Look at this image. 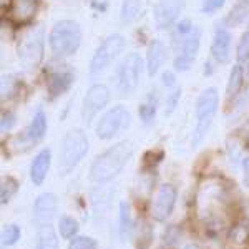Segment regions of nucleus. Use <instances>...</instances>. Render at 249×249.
I'll return each mask as SVG.
<instances>
[{
    "instance_id": "nucleus-1",
    "label": "nucleus",
    "mask_w": 249,
    "mask_h": 249,
    "mask_svg": "<svg viewBox=\"0 0 249 249\" xmlns=\"http://www.w3.org/2000/svg\"><path fill=\"white\" fill-rule=\"evenodd\" d=\"M131 155H133V146L130 142L116 143L95 160L90 168V178L98 183L110 181L123 170Z\"/></svg>"
},
{
    "instance_id": "nucleus-2",
    "label": "nucleus",
    "mask_w": 249,
    "mask_h": 249,
    "mask_svg": "<svg viewBox=\"0 0 249 249\" xmlns=\"http://www.w3.org/2000/svg\"><path fill=\"white\" fill-rule=\"evenodd\" d=\"M82 42V30L73 20H62L55 23L50 32L48 43L55 57H68L78 50Z\"/></svg>"
},
{
    "instance_id": "nucleus-3",
    "label": "nucleus",
    "mask_w": 249,
    "mask_h": 249,
    "mask_svg": "<svg viewBox=\"0 0 249 249\" xmlns=\"http://www.w3.org/2000/svg\"><path fill=\"white\" fill-rule=\"evenodd\" d=\"M219 105V96L216 88H208L199 95L198 102H196V123L195 133H193V146L199 144L203 142V138L206 136L208 130H210L213 118H214L216 111H218Z\"/></svg>"
},
{
    "instance_id": "nucleus-4",
    "label": "nucleus",
    "mask_w": 249,
    "mask_h": 249,
    "mask_svg": "<svg viewBox=\"0 0 249 249\" xmlns=\"http://www.w3.org/2000/svg\"><path fill=\"white\" fill-rule=\"evenodd\" d=\"M45 32L42 27H34L27 32L18 43V60L27 71L35 70L43 58Z\"/></svg>"
},
{
    "instance_id": "nucleus-5",
    "label": "nucleus",
    "mask_w": 249,
    "mask_h": 249,
    "mask_svg": "<svg viewBox=\"0 0 249 249\" xmlns=\"http://www.w3.org/2000/svg\"><path fill=\"white\" fill-rule=\"evenodd\" d=\"M88 151V140L82 130H70L63 138L60 151V170L68 173L82 161Z\"/></svg>"
},
{
    "instance_id": "nucleus-6",
    "label": "nucleus",
    "mask_w": 249,
    "mask_h": 249,
    "mask_svg": "<svg viewBox=\"0 0 249 249\" xmlns=\"http://www.w3.org/2000/svg\"><path fill=\"white\" fill-rule=\"evenodd\" d=\"M142 58L138 53H130L123 62L120 63L116 70V80H118V91L120 95H130L136 90L140 82V73H142Z\"/></svg>"
},
{
    "instance_id": "nucleus-7",
    "label": "nucleus",
    "mask_w": 249,
    "mask_h": 249,
    "mask_svg": "<svg viewBox=\"0 0 249 249\" xmlns=\"http://www.w3.org/2000/svg\"><path fill=\"white\" fill-rule=\"evenodd\" d=\"M123 48H124V38L122 35L115 34V35H110L108 38H105V42L96 48L93 58H91V62H90L91 75L100 73V71L105 70V68L110 65L120 53H122Z\"/></svg>"
},
{
    "instance_id": "nucleus-8",
    "label": "nucleus",
    "mask_w": 249,
    "mask_h": 249,
    "mask_svg": "<svg viewBox=\"0 0 249 249\" xmlns=\"http://www.w3.org/2000/svg\"><path fill=\"white\" fill-rule=\"evenodd\" d=\"M128 123H130V113L124 107L118 105L102 116V120L96 124V136L102 140H110L120 130L126 128Z\"/></svg>"
},
{
    "instance_id": "nucleus-9",
    "label": "nucleus",
    "mask_w": 249,
    "mask_h": 249,
    "mask_svg": "<svg viewBox=\"0 0 249 249\" xmlns=\"http://www.w3.org/2000/svg\"><path fill=\"white\" fill-rule=\"evenodd\" d=\"M108 100H110V90H108V87L100 85V83L90 87V90L87 91L85 100H83V108H82L83 122L90 124L91 120L96 116V113L108 103Z\"/></svg>"
},
{
    "instance_id": "nucleus-10",
    "label": "nucleus",
    "mask_w": 249,
    "mask_h": 249,
    "mask_svg": "<svg viewBox=\"0 0 249 249\" xmlns=\"http://www.w3.org/2000/svg\"><path fill=\"white\" fill-rule=\"evenodd\" d=\"M199 43H201V29L193 27V30L188 34V38L184 40L183 48L179 55L175 60V68L178 71H186L193 65V62L198 57Z\"/></svg>"
},
{
    "instance_id": "nucleus-11",
    "label": "nucleus",
    "mask_w": 249,
    "mask_h": 249,
    "mask_svg": "<svg viewBox=\"0 0 249 249\" xmlns=\"http://www.w3.org/2000/svg\"><path fill=\"white\" fill-rule=\"evenodd\" d=\"M57 213V196L53 193H43L37 198L34 206V223L38 228L50 226Z\"/></svg>"
},
{
    "instance_id": "nucleus-12",
    "label": "nucleus",
    "mask_w": 249,
    "mask_h": 249,
    "mask_svg": "<svg viewBox=\"0 0 249 249\" xmlns=\"http://www.w3.org/2000/svg\"><path fill=\"white\" fill-rule=\"evenodd\" d=\"M184 9V0H160L155 7V23L158 29H168L173 25Z\"/></svg>"
},
{
    "instance_id": "nucleus-13",
    "label": "nucleus",
    "mask_w": 249,
    "mask_h": 249,
    "mask_svg": "<svg viewBox=\"0 0 249 249\" xmlns=\"http://www.w3.org/2000/svg\"><path fill=\"white\" fill-rule=\"evenodd\" d=\"M176 201V190L171 184H163L153 203V218L156 221H166L171 214Z\"/></svg>"
},
{
    "instance_id": "nucleus-14",
    "label": "nucleus",
    "mask_w": 249,
    "mask_h": 249,
    "mask_svg": "<svg viewBox=\"0 0 249 249\" xmlns=\"http://www.w3.org/2000/svg\"><path fill=\"white\" fill-rule=\"evenodd\" d=\"M38 9V0H10L9 3V18L17 25L29 23L35 17V12Z\"/></svg>"
},
{
    "instance_id": "nucleus-15",
    "label": "nucleus",
    "mask_w": 249,
    "mask_h": 249,
    "mask_svg": "<svg viewBox=\"0 0 249 249\" xmlns=\"http://www.w3.org/2000/svg\"><path fill=\"white\" fill-rule=\"evenodd\" d=\"M73 80H75L73 71L68 70V68L50 71V75H48V78H47V90H48L50 98L53 100L62 93H65L68 88L71 87Z\"/></svg>"
},
{
    "instance_id": "nucleus-16",
    "label": "nucleus",
    "mask_w": 249,
    "mask_h": 249,
    "mask_svg": "<svg viewBox=\"0 0 249 249\" xmlns=\"http://www.w3.org/2000/svg\"><path fill=\"white\" fill-rule=\"evenodd\" d=\"M211 53L218 63H228L231 53V34L226 29L216 30L211 45Z\"/></svg>"
},
{
    "instance_id": "nucleus-17",
    "label": "nucleus",
    "mask_w": 249,
    "mask_h": 249,
    "mask_svg": "<svg viewBox=\"0 0 249 249\" xmlns=\"http://www.w3.org/2000/svg\"><path fill=\"white\" fill-rule=\"evenodd\" d=\"M45 131H47V116L43 113V110H38L37 113H35L34 120H32L30 126L27 128L22 135H18L17 138L25 142L27 146H30V144L37 143L38 140H42Z\"/></svg>"
},
{
    "instance_id": "nucleus-18",
    "label": "nucleus",
    "mask_w": 249,
    "mask_h": 249,
    "mask_svg": "<svg viewBox=\"0 0 249 249\" xmlns=\"http://www.w3.org/2000/svg\"><path fill=\"white\" fill-rule=\"evenodd\" d=\"M50 161H52L50 150H42L35 156L34 163H32V166H30V178L35 186H40V184L45 181L47 173L50 170Z\"/></svg>"
},
{
    "instance_id": "nucleus-19",
    "label": "nucleus",
    "mask_w": 249,
    "mask_h": 249,
    "mask_svg": "<svg viewBox=\"0 0 249 249\" xmlns=\"http://www.w3.org/2000/svg\"><path fill=\"white\" fill-rule=\"evenodd\" d=\"M164 60V47L160 40H153L148 47V55H146V65H148V75L153 77L156 71L160 70Z\"/></svg>"
},
{
    "instance_id": "nucleus-20",
    "label": "nucleus",
    "mask_w": 249,
    "mask_h": 249,
    "mask_svg": "<svg viewBox=\"0 0 249 249\" xmlns=\"http://www.w3.org/2000/svg\"><path fill=\"white\" fill-rule=\"evenodd\" d=\"M140 10H142V0H123L122 14H120V20L123 25L133 23L138 18Z\"/></svg>"
},
{
    "instance_id": "nucleus-21",
    "label": "nucleus",
    "mask_w": 249,
    "mask_h": 249,
    "mask_svg": "<svg viewBox=\"0 0 249 249\" xmlns=\"http://www.w3.org/2000/svg\"><path fill=\"white\" fill-rule=\"evenodd\" d=\"M35 249H58V239H57V234H55L53 228L52 226L40 228L38 241H37Z\"/></svg>"
},
{
    "instance_id": "nucleus-22",
    "label": "nucleus",
    "mask_w": 249,
    "mask_h": 249,
    "mask_svg": "<svg viewBox=\"0 0 249 249\" xmlns=\"http://www.w3.org/2000/svg\"><path fill=\"white\" fill-rule=\"evenodd\" d=\"M244 83V70L241 65H234L230 73V82H228V96L234 98L239 93L241 87Z\"/></svg>"
},
{
    "instance_id": "nucleus-23",
    "label": "nucleus",
    "mask_w": 249,
    "mask_h": 249,
    "mask_svg": "<svg viewBox=\"0 0 249 249\" xmlns=\"http://www.w3.org/2000/svg\"><path fill=\"white\" fill-rule=\"evenodd\" d=\"M248 12H249V0H239V2L232 7L230 17L226 18L228 25L234 27V25H238V23H241L244 18H246Z\"/></svg>"
},
{
    "instance_id": "nucleus-24",
    "label": "nucleus",
    "mask_w": 249,
    "mask_h": 249,
    "mask_svg": "<svg viewBox=\"0 0 249 249\" xmlns=\"http://www.w3.org/2000/svg\"><path fill=\"white\" fill-rule=\"evenodd\" d=\"M133 230V218H131L130 213V204L126 201L120 203V231H122V236H128Z\"/></svg>"
},
{
    "instance_id": "nucleus-25",
    "label": "nucleus",
    "mask_w": 249,
    "mask_h": 249,
    "mask_svg": "<svg viewBox=\"0 0 249 249\" xmlns=\"http://www.w3.org/2000/svg\"><path fill=\"white\" fill-rule=\"evenodd\" d=\"M58 230H60V236L63 239H70L78 232V223L73 218H70V216H63V218H60Z\"/></svg>"
},
{
    "instance_id": "nucleus-26",
    "label": "nucleus",
    "mask_w": 249,
    "mask_h": 249,
    "mask_svg": "<svg viewBox=\"0 0 249 249\" xmlns=\"http://www.w3.org/2000/svg\"><path fill=\"white\" fill-rule=\"evenodd\" d=\"M18 190V183L15 178L12 176H7V178L2 179V186H0V198H2V204H7L10 201L12 196L17 193Z\"/></svg>"
},
{
    "instance_id": "nucleus-27",
    "label": "nucleus",
    "mask_w": 249,
    "mask_h": 249,
    "mask_svg": "<svg viewBox=\"0 0 249 249\" xmlns=\"http://www.w3.org/2000/svg\"><path fill=\"white\" fill-rule=\"evenodd\" d=\"M20 239V230L15 224H9V226L3 228L2 231V244L3 246H12Z\"/></svg>"
},
{
    "instance_id": "nucleus-28",
    "label": "nucleus",
    "mask_w": 249,
    "mask_h": 249,
    "mask_svg": "<svg viewBox=\"0 0 249 249\" xmlns=\"http://www.w3.org/2000/svg\"><path fill=\"white\" fill-rule=\"evenodd\" d=\"M68 249H96L95 239L85 238V236H80V238H73L68 244Z\"/></svg>"
},
{
    "instance_id": "nucleus-29",
    "label": "nucleus",
    "mask_w": 249,
    "mask_h": 249,
    "mask_svg": "<svg viewBox=\"0 0 249 249\" xmlns=\"http://www.w3.org/2000/svg\"><path fill=\"white\" fill-rule=\"evenodd\" d=\"M138 113H140V118H142L144 123H150L156 115V103L155 102L153 103H143V105L140 107Z\"/></svg>"
},
{
    "instance_id": "nucleus-30",
    "label": "nucleus",
    "mask_w": 249,
    "mask_h": 249,
    "mask_svg": "<svg viewBox=\"0 0 249 249\" xmlns=\"http://www.w3.org/2000/svg\"><path fill=\"white\" fill-rule=\"evenodd\" d=\"M238 60L239 62H248L249 60V32L241 37L238 45Z\"/></svg>"
},
{
    "instance_id": "nucleus-31",
    "label": "nucleus",
    "mask_w": 249,
    "mask_h": 249,
    "mask_svg": "<svg viewBox=\"0 0 249 249\" xmlns=\"http://www.w3.org/2000/svg\"><path fill=\"white\" fill-rule=\"evenodd\" d=\"M224 3H226V0H204L203 5H201V10L204 14H213V12L219 10Z\"/></svg>"
},
{
    "instance_id": "nucleus-32",
    "label": "nucleus",
    "mask_w": 249,
    "mask_h": 249,
    "mask_svg": "<svg viewBox=\"0 0 249 249\" xmlns=\"http://www.w3.org/2000/svg\"><path fill=\"white\" fill-rule=\"evenodd\" d=\"M14 124H15V115L12 113V111H3L2 122H0V128H2L3 133H5V131H10L12 128H14Z\"/></svg>"
},
{
    "instance_id": "nucleus-33",
    "label": "nucleus",
    "mask_w": 249,
    "mask_h": 249,
    "mask_svg": "<svg viewBox=\"0 0 249 249\" xmlns=\"http://www.w3.org/2000/svg\"><path fill=\"white\" fill-rule=\"evenodd\" d=\"M179 96H181V90H176L173 91V93L166 98V111H164V115H171V111L176 108V103L179 102Z\"/></svg>"
},
{
    "instance_id": "nucleus-34",
    "label": "nucleus",
    "mask_w": 249,
    "mask_h": 249,
    "mask_svg": "<svg viewBox=\"0 0 249 249\" xmlns=\"http://www.w3.org/2000/svg\"><path fill=\"white\" fill-rule=\"evenodd\" d=\"M193 30V25L190 23V20H181V22L178 23V32L179 34H190Z\"/></svg>"
},
{
    "instance_id": "nucleus-35",
    "label": "nucleus",
    "mask_w": 249,
    "mask_h": 249,
    "mask_svg": "<svg viewBox=\"0 0 249 249\" xmlns=\"http://www.w3.org/2000/svg\"><path fill=\"white\" fill-rule=\"evenodd\" d=\"M163 83L166 87H173V85H175V75H173L171 71H164V73H163Z\"/></svg>"
},
{
    "instance_id": "nucleus-36",
    "label": "nucleus",
    "mask_w": 249,
    "mask_h": 249,
    "mask_svg": "<svg viewBox=\"0 0 249 249\" xmlns=\"http://www.w3.org/2000/svg\"><path fill=\"white\" fill-rule=\"evenodd\" d=\"M244 183L249 186V158L244 160Z\"/></svg>"
}]
</instances>
